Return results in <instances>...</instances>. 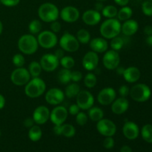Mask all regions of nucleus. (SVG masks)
Segmentation results:
<instances>
[{"instance_id": "f257e3e1", "label": "nucleus", "mask_w": 152, "mask_h": 152, "mask_svg": "<svg viewBox=\"0 0 152 152\" xmlns=\"http://www.w3.org/2000/svg\"><path fill=\"white\" fill-rule=\"evenodd\" d=\"M121 22L117 18L106 19L101 23L99 33L105 39H111L121 33Z\"/></svg>"}, {"instance_id": "f03ea898", "label": "nucleus", "mask_w": 152, "mask_h": 152, "mask_svg": "<svg viewBox=\"0 0 152 152\" xmlns=\"http://www.w3.org/2000/svg\"><path fill=\"white\" fill-rule=\"evenodd\" d=\"M17 46L22 54L33 55L38 50L39 43L35 35L27 34L19 37Z\"/></svg>"}, {"instance_id": "7ed1b4c3", "label": "nucleus", "mask_w": 152, "mask_h": 152, "mask_svg": "<svg viewBox=\"0 0 152 152\" xmlns=\"http://www.w3.org/2000/svg\"><path fill=\"white\" fill-rule=\"evenodd\" d=\"M25 94L28 97L34 99L44 94L46 91V83L42 78L34 77L25 86Z\"/></svg>"}, {"instance_id": "20e7f679", "label": "nucleus", "mask_w": 152, "mask_h": 152, "mask_svg": "<svg viewBox=\"0 0 152 152\" xmlns=\"http://www.w3.org/2000/svg\"><path fill=\"white\" fill-rule=\"evenodd\" d=\"M38 16L42 22L50 23L57 20L59 17V10L56 4L51 2H45L39 7Z\"/></svg>"}, {"instance_id": "39448f33", "label": "nucleus", "mask_w": 152, "mask_h": 152, "mask_svg": "<svg viewBox=\"0 0 152 152\" xmlns=\"http://www.w3.org/2000/svg\"><path fill=\"white\" fill-rule=\"evenodd\" d=\"M129 95L135 102H145L151 97V90L146 84L137 83L130 88Z\"/></svg>"}, {"instance_id": "423d86ee", "label": "nucleus", "mask_w": 152, "mask_h": 152, "mask_svg": "<svg viewBox=\"0 0 152 152\" xmlns=\"http://www.w3.org/2000/svg\"><path fill=\"white\" fill-rule=\"evenodd\" d=\"M59 45L60 48L64 51L74 53L77 51L80 48V42L77 40L76 36L69 32H65L59 39Z\"/></svg>"}, {"instance_id": "0eeeda50", "label": "nucleus", "mask_w": 152, "mask_h": 152, "mask_svg": "<svg viewBox=\"0 0 152 152\" xmlns=\"http://www.w3.org/2000/svg\"><path fill=\"white\" fill-rule=\"evenodd\" d=\"M37 41H38L39 46L44 49H51L53 48L58 44L57 35L52 32L50 30L41 31L37 35Z\"/></svg>"}, {"instance_id": "6e6552de", "label": "nucleus", "mask_w": 152, "mask_h": 152, "mask_svg": "<svg viewBox=\"0 0 152 152\" xmlns=\"http://www.w3.org/2000/svg\"><path fill=\"white\" fill-rule=\"evenodd\" d=\"M31 79L28 69L24 67L16 68L10 74V80L12 83L16 86H25Z\"/></svg>"}, {"instance_id": "1a4fd4ad", "label": "nucleus", "mask_w": 152, "mask_h": 152, "mask_svg": "<svg viewBox=\"0 0 152 152\" xmlns=\"http://www.w3.org/2000/svg\"><path fill=\"white\" fill-rule=\"evenodd\" d=\"M120 56L118 51L112 50H108L104 53L102 56V65L106 69L112 71L115 70L120 65Z\"/></svg>"}, {"instance_id": "9d476101", "label": "nucleus", "mask_w": 152, "mask_h": 152, "mask_svg": "<svg viewBox=\"0 0 152 152\" xmlns=\"http://www.w3.org/2000/svg\"><path fill=\"white\" fill-rule=\"evenodd\" d=\"M96 128L97 132L103 137H113L117 132V126L112 120L102 118L96 122Z\"/></svg>"}, {"instance_id": "9b49d317", "label": "nucleus", "mask_w": 152, "mask_h": 152, "mask_svg": "<svg viewBox=\"0 0 152 152\" xmlns=\"http://www.w3.org/2000/svg\"><path fill=\"white\" fill-rule=\"evenodd\" d=\"M68 116V108L63 105H56L50 111V119L54 126H60L65 123Z\"/></svg>"}, {"instance_id": "f8f14e48", "label": "nucleus", "mask_w": 152, "mask_h": 152, "mask_svg": "<svg viewBox=\"0 0 152 152\" xmlns=\"http://www.w3.org/2000/svg\"><path fill=\"white\" fill-rule=\"evenodd\" d=\"M65 98V93L58 88H51L45 93L46 102L51 105H59L64 102Z\"/></svg>"}, {"instance_id": "ddd939ff", "label": "nucleus", "mask_w": 152, "mask_h": 152, "mask_svg": "<svg viewBox=\"0 0 152 152\" xmlns=\"http://www.w3.org/2000/svg\"><path fill=\"white\" fill-rule=\"evenodd\" d=\"M94 96L88 90H81L76 96V103L83 111H88L94 104Z\"/></svg>"}, {"instance_id": "4468645a", "label": "nucleus", "mask_w": 152, "mask_h": 152, "mask_svg": "<svg viewBox=\"0 0 152 152\" xmlns=\"http://www.w3.org/2000/svg\"><path fill=\"white\" fill-rule=\"evenodd\" d=\"M117 98V91L114 88L105 87L99 91L96 96V100L103 106L111 105L114 99Z\"/></svg>"}, {"instance_id": "2eb2a0df", "label": "nucleus", "mask_w": 152, "mask_h": 152, "mask_svg": "<svg viewBox=\"0 0 152 152\" xmlns=\"http://www.w3.org/2000/svg\"><path fill=\"white\" fill-rule=\"evenodd\" d=\"M42 71L46 72H53L56 71L59 65V59L54 53H45L41 57L39 61Z\"/></svg>"}, {"instance_id": "dca6fc26", "label": "nucleus", "mask_w": 152, "mask_h": 152, "mask_svg": "<svg viewBox=\"0 0 152 152\" xmlns=\"http://www.w3.org/2000/svg\"><path fill=\"white\" fill-rule=\"evenodd\" d=\"M59 17L67 23H74L80 17V12L74 6H65L59 10Z\"/></svg>"}, {"instance_id": "f3484780", "label": "nucleus", "mask_w": 152, "mask_h": 152, "mask_svg": "<svg viewBox=\"0 0 152 152\" xmlns=\"http://www.w3.org/2000/svg\"><path fill=\"white\" fill-rule=\"evenodd\" d=\"M50 111L45 105H39L34 109L32 118L35 124L42 126L47 123L50 119Z\"/></svg>"}, {"instance_id": "a211bd4d", "label": "nucleus", "mask_w": 152, "mask_h": 152, "mask_svg": "<svg viewBox=\"0 0 152 152\" xmlns=\"http://www.w3.org/2000/svg\"><path fill=\"white\" fill-rule=\"evenodd\" d=\"M99 58L98 53L94 52L93 50L87 52L84 55L82 60V65L83 68L88 71H93L97 68L99 65Z\"/></svg>"}, {"instance_id": "6ab92c4d", "label": "nucleus", "mask_w": 152, "mask_h": 152, "mask_svg": "<svg viewBox=\"0 0 152 152\" xmlns=\"http://www.w3.org/2000/svg\"><path fill=\"white\" fill-rule=\"evenodd\" d=\"M82 19L86 25L95 26L100 22L102 19V14L100 12L94 9H89L83 13Z\"/></svg>"}, {"instance_id": "aec40b11", "label": "nucleus", "mask_w": 152, "mask_h": 152, "mask_svg": "<svg viewBox=\"0 0 152 152\" xmlns=\"http://www.w3.org/2000/svg\"><path fill=\"white\" fill-rule=\"evenodd\" d=\"M140 131L137 123L132 121H127L123 126V134L126 139L129 140H136L139 137Z\"/></svg>"}, {"instance_id": "412c9836", "label": "nucleus", "mask_w": 152, "mask_h": 152, "mask_svg": "<svg viewBox=\"0 0 152 152\" xmlns=\"http://www.w3.org/2000/svg\"><path fill=\"white\" fill-rule=\"evenodd\" d=\"M129 108V101L126 97L116 98L114 102L111 103V109L114 114L121 115L125 114Z\"/></svg>"}, {"instance_id": "4be33fe9", "label": "nucleus", "mask_w": 152, "mask_h": 152, "mask_svg": "<svg viewBox=\"0 0 152 152\" xmlns=\"http://www.w3.org/2000/svg\"><path fill=\"white\" fill-rule=\"evenodd\" d=\"M89 46L91 50L96 53H103L108 50V42L103 37H96L89 42Z\"/></svg>"}, {"instance_id": "5701e85b", "label": "nucleus", "mask_w": 152, "mask_h": 152, "mask_svg": "<svg viewBox=\"0 0 152 152\" xmlns=\"http://www.w3.org/2000/svg\"><path fill=\"white\" fill-rule=\"evenodd\" d=\"M139 24L134 19H128L121 25V33L126 37H132L137 32Z\"/></svg>"}, {"instance_id": "b1692460", "label": "nucleus", "mask_w": 152, "mask_h": 152, "mask_svg": "<svg viewBox=\"0 0 152 152\" xmlns=\"http://www.w3.org/2000/svg\"><path fill=\"white\" fill-rule=\"evenodd\" d=\"M124 80L129 83H135L141 77V72L138 68L135 66H130L125 68L123 74Z\"/></svg>"}, {"instance_id": "393cba45", "label": "nucleus", "mask_w": 152, "mask_h": 152, "mask_svg": "<svg viewBox=\"0 0 152 152\" xmlns=\"http://www.w3.org/2000/svg\"><path fill=\"white\" fill-rule=\"evenodd\" d=\"M88 117L93 122H98L104 118V111L101 108L97 106H92L88 110Z\"/></svg>"}, {"instance_id": "a878e982", "label": "nucleus", "mask_w": 152, "mask_h": 152, "mask_svg": "<svg viewBox=\"0 0 152 152\" xmlns=\"http://www.w3.org/2000/svg\"><path fill=\"white\" fill-rule=\"evenodd\" d=\"M80 91L81 89H80V86H79L78 83H71L67 85L64 93H65L66 97L69 98V99H73V98H76Z\"/></svg>"}, {"instance_id": "bb28decb", "label": "nucleus", "mask_w": 152, "mask_h": 152, "mask_svg": "<svg viewBox=\"0 0 152 152\" xmlns=\"http://www.w3.org/2000/svg\"><path fill=\"white\" fill-rule=\"evenodd\" d=\"M133 15V10L132 7H129L128 5L123 6L120 10H118L117 15V19L120 22H125V21L130 19Z\"/></svg>"}, {"instance_id": "cd10ccee", "label": "nucleus", "mask_w": 152, "mask_h": 152, "mask_svg": "<svg viewBox=\"0 0 152 152\" xmlns=\"http://www.w3.org/2000/svg\"><path fill=\"white\" fill-rule=\"evenodd\" d=\"M42 136V131L39 125H34L28 130V137L33 142H37L40 140Z\"/></svg>"}, {"instance_id": "c85d7f7f", "label": "nucleus", "mask_w": 152, "mask_h": 152, "mask_svg": "<svg viewBox=\"0 0 152 152\" xmlns=\"http://www.w3.org/2000/svg\"><path fill=\"white\" fill-rule=\"evenodd\" d=\"M57 80L62 85H68L71 81V71L63 68L59 70L57 74Z\"/></svg>"}, {"instance_id": "c756f323", "label": "nucleus", "mask_w": 152, "mask_h": 152, "mask_svg": "<svg viewBox=\"0 0 152 152\" xmlns=\"http://www.w3.org/2000/svg\"><path fill=\"white\" fill-rule=\"evenodd\" d=\"M28 71L31 75V78H34V77H39L40 74H42V68L39 62L32 61V62H30L29 65H28Z\"/></svg>"}, {"instance_id": "7c9ffc66", "label": "nucleus", "mask_w": 152, "mask_h": 152, "mask_svg": "<svg viewBox=\"0 0 152 152\" xmlns=\"http://www.w3.org/2000/svg\"><path fill=\"white\" fill-rule=\"evenodd\" d=\"M76 37H77L80 44L83 45L88 44V43H89L90 40L91 39L90 32L88 30L85 29V28H81V29L78 30L77 34H76Z\"/></svg>"}, {"instance_id": "2f4dec72", "label": "nucleus", "mask_w": 152, "mask_h": 152, "mask_svg": "<svg viewBox=\"0 0 152 152\" xmlns=\"http://www.w3.org/2000/svg\"><path fill=\"white\" fill-rule=\"evenodd\" d=\"M118 9L117 7L111 4L104 6L103 9L101 11V14L106 19H112V18H117Z\"/></svg>"}, {"instance_id": "473e14b6", "label": "nucleus", "mask_w": 152, "mask_h": 152, "mask_svg": "<svg viewBox=\"0 0 152 152\" xmlns=\"http://www.w3.org/2000/svg\"><path fill=\"white\" fill-rule=\"evenodd\" d=\"M83 83H84L85 86L87 88H93L96 86V83H97V77L94 73L90 71L88 74H86V76L84 77Z\"/></svg>"}, {"instance_id": "72a5a7b5", "label": "nucleus", "mask_w": 152, "mask_h": 152, "mask_svg": "<svg viewBox=\"0 0 152 152\" xmlns=\"http://www.w3.org/2000/svg\"><path fill=\"white\" fill-rule=\"evenodd\" d=\"M76 134V129L73 125L63 123L61 125V135L67 138L73 137Z\"/></svg>"}, {"instance_id": "f704fd0d", "label": "nucleus", "mask_w": 152, "mask_h": 152, "mask_svg": "<svg viewBox=\"0 0 152 152\" xmlns=\"http://www.w3.org/2000/svg\"><path fill=\"white\" fill-rule=\"evenodd\" d=\"M42 29V25L41 20L39 19H33L30 22L28 25V31L30 34L33 35H38Z\"/></svg>"}, {"instance_id": "c9c22d12", "label": "nucleus", "mask_w": 152, "mask_h": 152, "mask_svg": "<svg viewBox=\"0 0 152 152\" xmlns=\"http://www.w3.org/2000/svg\"><path fill=\"white\" fill-rule=\"evenodd\" d=\"M142 138L148 143H152V125L145 124L141 129Z\"/></svg>"}, {"instance_id": "e433bc0d", "label": "nucleus", "mask_w": 152, "mask_h": 152, "mask_svg": "<svg viewBox=\"0 0 152 152\" xmlns=\"http://www.w3.org/2000/svg\"><path fill=\"white\" fill-rule=\"evenodd\" d=\"M123 46H124V39L120 36H117V37L111 39V42H110L111 48L116 51H119L121 50Z\"/></svg>"}, {"instance_id": "4c0bfd02", "label": "nucleus", "mask_w": 152, "mask_h": 152, "mask_svg": "<svg viewBox=\"0 0 152 152\" xmlns=\"http://www.w3.org/2000/svg\"><path fill=\"white\" fill-rule=\"evenodd\" d=\"M59 64L63 68L71 70L75 65V60L71 56H64L59 59Z\"/></svg>"}, {"instance_id": "58836bf2", "label": "nucleus", "mask_w": 152, "mask_h": 152, "mask_svg": "<svg viewBox=\"0 0 152 152\" xmlns=\"http://www.w3.org/2000/svg\"><path fill=\"white\" fill-rule=\"evenodd\" d=\"M12 62L16 68L23 67L25 64V59L22 53H16L12 58Z\"/></svg>"}, {"instance_id": "ea45409f", "label": "nucleus", "mask_w": 152, "mask_h": 152, "mask_svg": "<svg viewBox=\"0 0 152 152\" xmlns=\"http://www.w3.org/2000/svg\"><path fill=\"white\" fill-rule=\"evenodd\" d=\"M75 120L77 125L80 126H84L87 124L88 121V114L86 113H85L84 111H80L76 115Z\"/></svg>"}, {"instance_id": "a19ab883", "label": "nucleus", "mask_w": 152, "mask_h": 152, "mask_svg": "<svg viewBox=\"0 0 152 152\" xmlns=\"http://www.w3.org/2000/svg\"><path fill=\"white\" fill-rule=\"evenodd\" d=\"M142 11L144 15L147 16H152V1L145 0L142 4Z\"/></svg>"}, {"instance_id": "79ce46f5", "label": "nucleus", "mask_w": 152, "mask_h": 152, "mask_svg": "<svg viewBox=\"0 0 152 152\" xmlns=\"http://www.w3.org/2000/svg\"><path fill=\"white\" fill-rule=\"evenodd\" d=\"M114 140L112 137H105V138L104 139L103 142H102V145L103 147L106 149H111V148H114Z\"/></svg>"}, {"instance_id": "37998d69", "label": "nucleus", "mask_w": 152, "mask_h": 152, "mask_svg": "<svg viewBox=\"0 0 152 152\" xmlns=\"http://www.w3.org/2000/svg\"><path fill=\"white\" fill-rule=\"evenodd\" d=\"M83 78V73L80 71H71V81L73 83H77L81 81Z\"/></svg>"}, {"instance_id": "c03bdc74", "label": "nucleus", "mask_w": 152, "mask_h": 152, "mask_svg": "<svg viewBox=\"0 0 152 152\" xmlns=\"http://www.w3.org/2000/svg\"><path fill=\"white\" fill-rule=\"evenodd\" d=\"M50 29L52 32H53L56 34L60 32L61 29H62V25H61L60 22L56 20L54 22H50Z\"/></svg>"}, {"instance_id": "a18cd8bd", "label": "nucleus", "mask_w": 152, "mask_h": 152, "mask_svg": "<svg viewBox=\"0 0 152 152\" xmlns=\"http://www.w3.org/2000/svg\"><path fill=\"white\" fill-rule=\"evenodd\" d=\"M129 92H130V88L126 85H122L118 89L119 94L122 97H127L129 95Z\"/></svg>"}, {"instance_id": "49530a36", "label": "nucleus", "mask_w": 152, "mask_h": 152, "mask_svg": "<svg viewBox=\"0 0 152 152\" xmlns=\"http://www.w3.org/2000/svg\"><path fill=\"white\" fill-rule=\"evenodd\" d=\"M80 111H81V109H80V107L78 106L77 103L71 104L69 108H68V114H71L72 116H76Z\"/></svg>"}, {"instance_id": "de8ad7c7", "label": "nucleus", "mask_w": 152, "mask_h": 152, "mask_svg": "<svg viewBox=\"0 0 152 152\" xmlns=\"http://www.w3.org/2000/svg\"><path fill=\"white\" fill-rule=\"evenodd\" d=\"M1 4L5 7H12L18 5L20 2V0H0Z\"/></svg>"}, {"instance_id": "09e8293b", "label": "nucleus", "mask_w": 152, "mask_h": 152, "mask_svg": "<svg viewBox=\"0 0 152 152\" xmlns=\"http://www.w3.org/2000/svg\"><path fill=\"white\" fill-rule=\"evenodd\" d=\"M23 125L25 128L29 129L30 128L32 127L34 125H35V123H34V120H33L32 117H27L23 122Z\"/></svg>"}, {"instance_id": "8fccbe9b", "label": "nucleus", "mask_w": 152, "mask_h": 152, "mask_svg": "<svg viewBox=\"0 0 152 152\" xmlns=\"http://www.w3.org/2000/svg\"><path fill=\"white\" fill-rule=\"evenodd\" d=\"M54 55L58 58V59H60L61 58H62L65 56V51H64L62 48L57 49V50H56V51H55Z\"/></svg>"}, {"instance_id": "3c124183", "label": "nucleus", "mask_w": 152, "mask_h": 152, "mask_svg": "<svg viewBox=\"0 0 152 152\" xmlns=\"http://www.w3.org/2000/svg\"><path fill=\"white\" fill-rule=\"evenodd\" d=\"M104 4H103V2H101V1H96V4H95L94 5V10H97V11L100 12L102 10V9H103L104 7Z\"/></svg>"}, {"instance_id": "603ef678", "label": "nucleus", "mask_w": 152, "mask_h": 152, "mask_svg": "<svg viewBox=\"0 0 152 152\" xmlns=\"http://www.w3.org/2000/svg\"><path fill=\"white\" fill-rule=\"evenodd\" d=\"M114 2L117 4H118L119 6H121V7H123V6L128 5V4L129 3V1L130 0H114Z\"/></svg>"}, {"instance_id": "864d4df0", "label": "nucleus", "mask_w": 152, "mask_h": 152, "mask_svg": "<svg viewBox=\"0 0 152 152\" xmlns=\"http://www.w3.org/2000/svg\"><path fill=\"white\" fill-rule=\"evenodd\" d=\"M144 34L146 36H151L152 35V26L151 25H146L144 28Z\"/></svg>"}, {"instance_id": "5fc2aeb1", "label": "nucleus", "mask_w": 152, "mask_h": 152, "mask_svg": "<svg viewBox=\"0 0 152 152\" xmlns=\"http://www.w3.org/2000/svg\"><path fill=\"white\" fill-rule=\"evenodd\" d=\"M5 98H4V96L2 94H0V110L4 108V105H5Z\"/></svg>"}, {"instance_id": "6e6d98bb", "label": "nucleus", "mask_w": 152, "mask_h": 152, "mask_svg": "<svg viewBox=\"0 0 152 152\" xmlns=\"http://www.w3.org/2000/svg\"><path fill=\"white\" fill-rule=\"evenodd\" d=\"M53 132H54L55 134L60 136L61 135V125L60 126H54V127H53Z\"/></svg>"}, {"instance_id": "4d7b16f0", "label": "nucleus", "mask_w": 152, "mask_h": 152, "mask_svg": "<svg viewBox=\"0 0 152 152\" xmlns=\"http://www.w3.org/2000/svg\"><path fill=\"white\" fill-rule=\"evenodd\" d=\"M120 152H133L132 148L129 145H123L120 148Z\"/></svg>"}, {"instance_id": "13d9d810", "label": "nucleus", "mask_w": 152, "mask_h": 152, "mask_svg": "<svg viewBox=\"0 0 152 152\" xmlns=\"http://www.w3.org/2000/svg\"><path fill=\"white\" fill-rule=\"evenodd\" d=\"M115 70H116V71H117V74H120V75L123 76V72H124L125 68H123V67H120V66H118L117 68H116Z\"/></svg>"}, {"instance_id": "bf43d9fd", "label": "nucleus", "mask_w": 152, "mask_h": 152, "mask_svg": "<svg viewBox=\"0 0 152 152\" xmlns=\"http://www.w3.org/2000/svg\"><path fill=\"white\" fill-rule=\"evenodd\" d=\"M145 42H146L148 45L152 46V35L147 36L146 39H145Z\"/></svg>"}, {"instance_id": "052dcab7", "label": "nucleus", "mask_w": 152, "mask_h": 152, "mask_svg": "<svg viewBox=\"0 0 152 152\" xmlns=\"http://www.w3.org/2000/svg\"><path fill=\"white\" fill-rule=\"evenodd\" d=\"M2 31H3V24L1 22V21L0 20V35L2 34Z\"/></svg>"}, {"instance_id": "680f3d73", "label": "nucleus", "mask_w": 152, "mask_h": 152, "mask_svg": "<svg viewBox=\"0 0 152 152\" xmlns=\"http://www.w3.org/2000/svg\"><path fill=\"white\" fill-rule=\"evenodd\" d=\"M96 1H101V2H104V1H107V0H96Z\"/></svg>"}, {"instance_id": "e2e57ef3", "label": "nucleus", "mask_w": 152, "mask_h": 152, "mask_svg": "<svg viewBox=\"0 0 152 152\" xmlns=\"http://www.w3.org/2000/svg\"><path fill=\"white\" fill-rule=\"evenodd\" d=\"M1 130H0V137H1Z\"/></svg>"}, {"instance_id": "0e129e2a", "label": "nucleus", "mask_w": 152, "mask_h": 152, "mask_svg": "<svg viewBox=\"0 0 152 152\" xmlns=\"http://www.w3.org/2000/svg\"><path fill=\"white\" fill-rule=\"evenodd\" d=\"M1 1H0V5H1Z\"/></svg>"}]
</instances>
